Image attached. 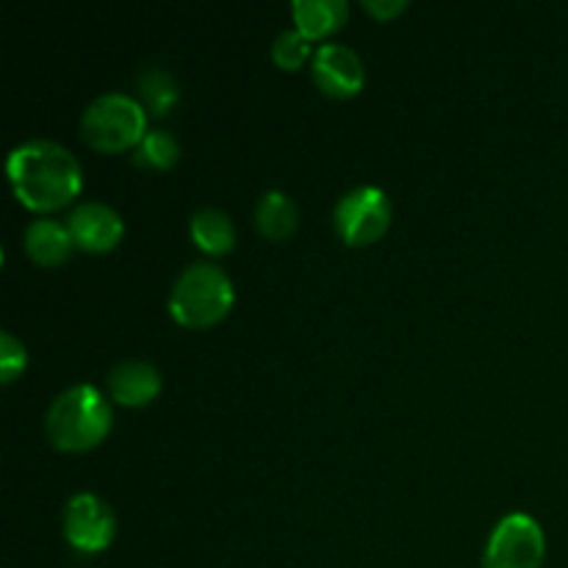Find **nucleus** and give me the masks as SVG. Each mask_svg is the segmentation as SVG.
<instances>
[{
  "instance_id": "obj_1",
  "label": "nucleus",
  "mask_w": 568,
  "mask_h": 568,
  "mask_svg": "<svg viewBox=\"0 0 568 568\" xmlns=\"http://www.w3.org/2000/svg\"><path fill=\"white\" fill-rule=\"evenodd\" d=\"M17 200L31 211L64 209L81 194L83 170L75 155L55 139L33 136L11 148L6 161Z\"/></svg>"
},
{
  "instance_id": "obj_2",
  "label": "nucleus",
  "mask_w": 568,
  "mask_h": 568,
  "mask_svg": "<svg viewBox=\"0 0 568 568\" xmlns=\"http://www.w3.org/2000/svg\"><path fill=\"white\" fill-rule=\"evenodd\" d=\"M114 425L111 403L92 383H75L53 397L44 414V433L61 453L94 449Z\"/></svg>"
},
{
  "instance_id": "obj_3",
  "label": "nucleus",
  "mask_w": 568,
  "mask_h": 568,
  "mask_svg": "<svg viewBox=\"0 0 568 568\" xmlns=\"http://www.w3.org/2000/svg\"><path fill=\"white\" fill-rule=\"evenodd\" d=\"M236 288L231 275L214 261H194L170 288V314L183 327H211L231 314Z\"/></svg>"
},
{
  "instance_id": "obj_4",
  "label": "nucleus",
  "mask_w": 568,
  "mask_h": 568,
  "mask_svg": "<svg viewBox=\"0 0 568 568\" xmlns=\"http://www.w3.org/2000/svg\"><path fill=\"white\" fill-rule=\"evenodd\" d=\"M148 133V111L128 92H103L83 109L81 136L100 153L136 148Z\"/></svg>"
},
{
  "instance_id": "obj_5",
  "label": "nucleus",
  "mask_w": 568,
  "mask_h": 568,
  "mask_svg": "<svg viewBox=\"0 0 568 568\" xmlns=\"http://www.w3.org/2000/svg\"><path fill=\"white\" fill-rule=\"evenodd\" d=\"M544 558H547V536L541 521L514 510L494 525L483 552V568H541Z\"/></svg>"
},
{
  "instance_id": "obj_6",
  "label": "nucleus",
  "mask_w": 568,
  "mask_h": 568,
  "mask_svg": "<svg viewBox=\"0 0 568 568\" xmlns=\"http://www.w3.org/2000/svg\"><path fill=\"white\" fill-rule=\"evenodd\" d=\"M392 200L381 186H355L338 197L336 209H333V227H336L338 239L349 247H366L375 244L377 239L386 236L388 225H392Z\"/></svg>"
},
{
  "instance_id": "obj_7",
  "label": "nucleus",
  "mask_w": 568,
  "mask_h": 568,
  "mask_svg": "<svg viewBox=\"0 0 568 568\" xmlns=\"http://www.w3.org/2000/svg\"><path fill=\"white\" fill-rule=\"evenodd\" d=\"M116 536L114 508L92 491L70 497L64 508V538L83 555H98L111 547Z\"/></svg>"
},
{
  "instance_id": "obj_8",
  "label": "nucleus",
  "mask_w": 568,
  "mask_h": 568,
  "mask_svg": "<svg viewBox=\"0 0 568 568\" xmlns=\"http://www.w3.org/2000/svg\"><path fill=\"white\" fill-rule=\"evenodd\" d=\"M311 78L327 98L347 100L364 89L366 67L349 44L322 42L311 59Z\"/></svg>"
},
{
  "instance_id": "obj_9",
  "label": "nucleus",
  "mask_w": 568,
  "mask_h": 568,
  "mask_svg": "<svg viewBox=\"0 0 568 568\" xmlns=\"http://www.w3.org/2000/svg\"><path fill=\"white\" fill-rule=\"evenodd\" d=\"M67 227H70L75 247L87 250V253H109L125 236V222H122L120 211L103 200H81L78 205H72Z\"/></svg>"
},
{
  "instance_id": "obj_10",
  "label": "nucleus",
  "mask_w": 568,
  "mask_h": 568,
  "mask_svg": "<svg viewBox=\"0 0 568 568\" xmlns=\"http://www.w3.org/2000/svg\"><path fill=\"white\" fill-rule=\"evenodd\" d=\"M105 386L114 403L125 405V408H142L150 405L161 394L164 377L155 364L144 358H125L120 364L111 366Z\"/></svg>"
},
{
  "instance_id": "obj_11",
  "label": "nucleus",
  "mask_w": 568,
  "mask_h": 568,
  "mask_svg": "<svg viewBox=\"0 0 568 568\" xmlns=\"http://www.w3.org/2000/svg\"><path fill=\"white\" fill-rule=\"evenodd\" d=\"M22 244H26L28 258L39 266L64 264L72 250H75L67 222L53 220V216H37V220L28 222L26 233H22Z\"/></svg>"
},
{
  "instance_id": "obj_12",
  "label": "nucleus",
  "mask_w": 568,
  "mask_h": 568,
  "mask_svg": "<svg viewBox=\"0 0 568 568\" xmlns=\"http://www.w3.org/2000/svg\"><path fill=\"white\" fill-rule=\"evenodd\" d=\"M294 28L303 31L311 42L327 39L347 22V0H294L292 3Z\"/></svg>"
},
{
  "instance_id": "obj_13",
  "label": "nucleus",
  "mask_w": 568,
  "mask_h": 568,
  "mask_svg": "<svg viewBox=\"0 0 568 568\" xmlns=\"http://www.w3.org/2000/svg\"><path fill=\"white\" fill-rule=\"evenodd\" d=\"M300 225V209L283 189H266L255 203V227L270 242H283Z\"/></svg>"
},
{
  "instance_id": "obj_14",
  "label": "nucleus",
  "mask_w": 568,
  "mask_h": 568,
  "mask_svg": "<svg viewBox=\"0 0 568 568\" xmlns=\"http://www.w3.org/2000/svg\"><path fill=\"white\" fill-rule=\"evenodd\" d=\"M189 233H192V242L209 255L231 253L233 244H236V225H233L231 214L216 209V205H205V209L194 211L192 222H189Z\"/></svg>"
},
{
  "instance_id": "obj_15",
  "label": "nucleus",
  "mask_w": 568,
  "mask_h": 568,
  "mask_svg": "<svg viewBox=\"0 0 568 568\" xmlns=\"http://www.w3.org/2000/svg\"><path fill=\"white\" fill-rule=\"evenodd\" d=\"M136 87L139 103H142L144 111L153 116H166L172 111V105L181 100L178 81L172 78L170 70H164V67H148V70L139 72Z\"/></svg>"
},
{
  "instance_id": "obj_16",
  "label": "nucleus",
  "mask_w": 568,
  "mask_h": 568,
  "mask_svg": "<svg viewBox=\"0 0 568 568\" xmlns=\"http://www.w3.org/2000/svg\"><path fill=\"white\" fill-rule=\"evenodd\" d=\"M181 159V142L166 128H148L142 142L133 148V161L150 170H170Z\"/></svg>"
},
{
  "instance_id": "obj_17",
  "label": "nucleus",
  "mask_w": 568,
  "mask_h": 568,
  "mask_svg": "<svg viewBox=\"0 0 568 568\" xmlns=\"http://www.w3.org/2000/svg\"><path fill=\"white\" fill-rule=\"evenodd\" d=\"M311 44L314 42L303 31H297V28H283L275 37V42H272V61L281 70H300L305 61L314 59L316 50Z\"/></svg>"
},
{
  "instance_id": "obj_18",
  "label": "nucleus",
  "mask_w": 568,
  "mask_h": 568,
  "mask_svg": "<svg viewBox=\"0 0 568 568\" xmlns=\"http://www.w3.org/2000/svg\"><path fill=\"white\" fill-rule=\"evenodd\" d=\"M26 366H28L26 344H22L11 331L0 333V381L9 386V383H14L17 377L26 372Z\"/></svg>"
},
{
  "instance_id": "obj_19",
  "label": "nucleus",
  "mask_w": 568,
  "mask_h": 568,
  "mask_svg": "<svg viewBox=\"0 0 568 568\" xmlns=\"http://www.w3.org/2000/svg\"><path fill=\"white\" fill-rule=\"evenodd\" d=\"M361 6H364V9L369 11L372 17H377L381 22H388V20H394V17L403 14L410 3L408 0H364Z\"/></svg>"
}]
</instances>
